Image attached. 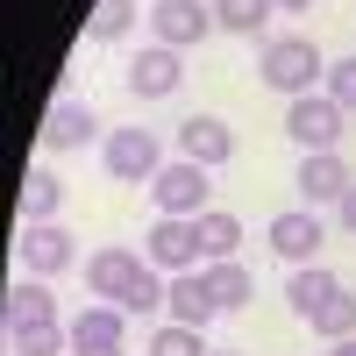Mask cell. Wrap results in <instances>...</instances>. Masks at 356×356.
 Wrapping results in <instances>:
<instances>
[{"instance_id": "6da1fadb", "label": "cell", "mask_w": 356, "mask_h": 356, "mask_svg": "<svg viewBox=\"0 0 356 356\" xmlns=\"http://www.w3.org/2000/svg\"><path fill=\"white\" fill-rule=\"evenodd\" d=\"M257 79L271 86V93H285V100H307V93H321V79H328V57H321L314 36H264Z\"/></svg>"}, {"instance_id": "7a4b0ae2", "label": "cell", "mask_w": 356, "mask_h": 356, "mask_svg": "<svg viewBox=\"0 0 356 356\" xmlns=\"http://www.w3.org/2000/svg\"><path fill=\"white\" fill-rule=\"evenodd\" d=\"M100 164H107V178H114V186H150V178H157L171 157H164L157 129H107Z\"/></svg>"}, {"instance_id": "3957f363", "label": "cell", "mask_w": 356, "mask_h": 356, "mask_svg": "<svg viewBox=\"0 0 356 356\" xmlns=\"http://www.w3.org/2000/svg\"><path fill=\"white\" fill-rule=\"evenodd\" d=\"M150 200H157V214L200 221V214H207V200H214V171L193 164V157H171V164L150 178Z\"/></svg>"}, {"instance_id": "277c9868", "label": "cell", "mask_w": 356, "mask_h": 356, "mask_svg": "<svg viewBox=\"0 0 356 356\" xmlns=\"http://www.w3.org/2000/svg\"><path fill=\"white\" fill-rule=\"evenodd\" d=\"M143 264H157L164 278L178 271H200L207 264V243H200V221H178V214H157L150 235H143Z\"/></svg>"}, {"instance_id": "5b68a950", "label": "cell", "mask_w": 356, "mask_h": 356, "mask_svg": "<svg viewBox=\"0 0 356 356\" xmlns=\"http://www.w3.org/2000/svg\"><path fill=\"white\" fill-rule=\"evenodd\" d=\"M285 136L300 143V157H307V150H342V136H349V114H342L328 93L285 100Z\"/></svg>"}, {"instance_id": "8992f818", "label": "cell", "mask_w": 356, "mask_h": 356, "mask_svg": "<svg viewBox=\"0 0 356 356\" xmlns=\"http://www.w3.org/2000/svg\"><path fill=\"white\" fill-rule=\"evenodd\" d=\"M150 43H164V50H193V43H207L214 36V0H150Z\"/></svg>"}, {"instance_id": "52a82bcc", "label": "cell", "mask_w": 356, "mask_h": 356, "mask_svg": "<svg viewBox=\"0 0 356 356\" xmlns=\"http://www.w3.org/2000/svg\"><path fill=\"white\" fill-rule=\"evenodd\" d=\"M264 243H271V250L292 264V271H300V264H321V243H328V228H321L314 207H285V214H271Z\"/></svg>"}, {"instance_id": "ba28073f", "label": "cell", "mask_w": 356, "mask_h": 356, "mask_svg": "<svg viewBox=\"0 0 356 356\" xmlns=\"http://www.w3.org/2000/svg\"><path fill=\"white\" fill-rule=\"evenodd\" d=\"M136 278H143V250H129V243H100L93 257H86V292L107 300V307H122Z\"/></svg>"}, {"instance_id": "9c48e42d", "label": "cell", "mask_w": 356, "mask_h": 356, "mask_svg": "<svg viewBox=\"0 0 356 356\" xmlns=\"http://www.w3.org/2000/svg\"><path fill=\"white\" fill-rule=\"evenodd\" d=\"M86 143H107V129H100L93 100L57 93V100H50V122H43V150H86Z\"/></svg>"}, {"instance_id": "30bf717a", "label": "cell", "mask_w": 356, "mask_h": 356, "mask_svg": "<svg viewBox=\"0 0 356 356\" xmlns=\"http://www.w3.org/2000/svg\"><path fill=\"white\" fill-rule=\"evenodd\" d=\"M186 86V50H164V43H143L136 65H129V93L136 100H171Z\"/></svg>"}, {"instance_id": "8fae6325", "label": "cell", "mask_w": 356, "mask_h": 356, "mask_svg": "<svg viewBox=\"0 0 356 356\" xmlns=\"http://www.w3.org/2000/svg\"><path fill=\"white\" fill-rule=\"evenodd\" d=\"M72 264H79V243L57 221H29L22 228V271L29 278H57V271H72Z\"/></svg>"}, {"instance_id": "7c38bea8", "label": "cell", "mask_w": 356, "mask_h": 356, "mask_svg": "<svg viewBox=\"0 0 356 356\" xmlns=\"http://www.w3.org/2000/svg\"><path fill=\"white\" fill-rule=\"evenodd\" d=\"M292 186H300V200H307V207H335V200L356 186V171H349V157H342V150H307Z\"/></svg>"}, {"instance_id": "4fadbf2b", "label": "cell", "mask_w": 356, "mask_h": 356, "mask_svg": "<svg viewBox=\"0 0 356 356\" xmlns=\"http://www.w3.org/2000/svg\"><path fill=\"white\" fill-rule=\"evenodd\" d=\"M178 157L221 171V164L235 157V129L221 122V114H186V122H178Z\"/></svg>"}, {"instance_id": "5bb4252c", "label": "cell", "mask_w": 356, "mask_h": 356, "mask_svg": "<svg viewBox=\"0 0 356 356\" xmlns=\"http://www.w3.org/2000/svg\"><path fill=\"white\" fill-rule=\"evenodd\" d=\"M214 314H221V300H214V285H207V271H178V278H171L164 321H178V328H207Z\"/></svg>"}, {"instance_id": "9a60e30c", "label": "cell", "mask_w": 356, "mask_h": 356, "mask_svg": "<svg viewBox=\"0 0 356 356\" xmlns=\"http://www.w3.org/2000/svg\"><path fill=\"white\" fill-rule=\"evenodd\" d=\"M335 292H342V278L328 271V264H300V271H292V278H285V307H292V314H300V321H314L321 307H328V300H335Z\"/></svg>"}, {"instance_id": "2e32d148", "label": "cell", "mask_w": 356, "mask_h": 356, "mask_svg": "<svg viewBox=\"0 0 356 356\" xmlns=\"http://www.w3.org/2000/svg\"><path fill=\"white\" fill-rule=\"evenodd\" d=\"M271 15H278V0H214V29H221V36H271Z\"/></svg>"}, {"instance_id": "e0dca14e", "label": "cell", "mask_w": 356, "mask_h": 356, "mask_svg": "<svg viewBox=\"0 0 356 356\" xmlns=\"http://www.w3.org/2000/svg\"><path fill=\"white\" fill-rule=\"evenodd\" d=\"M207 271V285H214V300H221V314H243L250 300H257V278H250V264L243 257H221V264H200Z\"/></svg>"}, {"instance_id": "ac0fdd59", "label": "cell", "mask_w": 356, "mask_h": 356, "mask_svg": "<svg viewBox=\"0 0 356 356\" xmlns=\"http://www.w3.org/2000/svg\"><path fill=\"white\" fill-rule=\"evenodd\" d=\"M65 328H72V342H122V349H129V314H122V307H107V300L79 307Z\"/></svg>"}, {"instance_id": "d6986e66", "label": "cell", "mask_w": 356, "mask_h": 356, "mask_svg": "<svg viewBox=\"0 0 356 356\" xmlns=\"http://www.w3.org/2000/svg\"><path fill=\"white\" fill-rule=\"evenodd\" d=\"M36 321H57V292H50V278H22V285H8V328H36Z\"/></svg>"}, {"instance_id": "ffe728a7", "label": "cell", "mask_w": 356, "mask_h": 356, "mask_svg": "<svg viewBox=\"0 0 356 356\" xmlns=\"http://www.w3.org/2000/svg\"><path fill=\"white\" fill-rule=\"evenodd\" d=\"M57 207H65V178H57L50 164H36L22 178V228L29 221H57Z\"/></svg>"}, {"instance_id": "44dd1931", "label": "cell", "mask_w": 356, "mask_h": 356, "mask_svg": "<svg viewBox=\"0 0 356 356\" xmlns=\"http://www.w3.org/2000/svg\"><path fill=\"white\" fill-rule=\"evenodd\" d=\"M8 356H72L65 321H36V328H8Z\"/></svg>"}, {"instance_id": "7402d4cb", "label": "cell", "mask_w": 356, "mask_h": 356, "mask_svg": "<svg viewBox=\"0 0 356 356\" xmlns=\"http://www.w3.org/2000/svg\"><path fill=\"white\" fill-rule=\"evenodd\" d=\"M164 300H171V278L157 271V264H143V278L129 285V300H122V314H129V321H157V314H164Z\"/></svg>"}, {"instance_id": "603a6c76", "label": "cell", "mask_w": 356, "mask_h": 356, "mask_svg": "<svg viewBox=\"0 0 356 356\" xmlns=\"http://www.w3.org/2000/svg\"><path fill=\"white\" fill-rule=\"evenodd\" d=\"M136 29V0H93V15H86V43H122Z\"/></svg>"}, {"instance_id": "cb8c5ba5", "label": "cell", "mask_w": 356, "mask_h": 356, "mask_svg": "<svg viewBox=\"0 0 356 356\" xmlns=\"http://www.w3.org/2000/svg\"><path fill=\"white\" fill-rule=\"evenodd\" d=\"M200 243H207V264L243 257V221H235V214H221V207H207V214H200Z\"/></svg>"}, {"instance_id": "d4e9b609", "label": "cell", "mask_w": 356, "mask_h": 356, "mask_svg": "<svg viewBox=\"0 0 356 356\" xmlns=\"http://www.w3.org/2000/svg\"><path fill=\"white\" fill-rule=\"evenodd\" d=\"M143 356H214L207 349V328H178V321H157L150 328V349Z\"/></svg>"}, {"instance_id": "484cf974", "label": "cell", "mask_w": 356, "mask_h": 356, "mask_svg": "<svg viewBox=\"0 0 356 356\" xmlns=\"http://www.w3.org/2000/svg\"><path fill=\"white\" fill-rule=\"evenodd\" d=\"M307 328H314L321 342H349V335H356V292L342 285V292H335V300H328V307H321V314L307 321Z\"/></svg>"}, {"instance_id": "4316f807", "label": "cell", "mask_w": 356, "mask_h": 356, "mask_svg": "<svg viewBox=\"0 0 356 356\" xmlns=\"http://www.w3.org/2000/svg\"><path fill=\"white\" fill-rule=\"evenodd\" d=\"M321 93H328L342 114H356V57H328V79H321Z\"/></svg>"}, {"instance_id": "83f0119b", "label": "cell", "mask_w": 356, "mask_h": 356, "mask_svg": "<svg viewBox=\"0 0 356 356\" xmlns=\"http://www.w3.org/2000/svg\"><path fill=\"white\" fill-rule=\"evenodd\" d=\"M72 356H129L122 342H72Z\"/></svg>"}, {"instance_id": "f1b7e54d", "label": "cell", "mask_w": 356, "mask_h": 356, "mask_svg": "<svg viewBox=\"0 0 356 356\" xmlns=\"http://www.w3.org/2000/svg\"><path fill=\"white\" fill-rule=\"evenodd\" d=\"M335 221H342V228H349V235H356V186H349V193H342V200H335Z\"/></svg>"}, {"instance_id": "f546056e", "label": "cell", "mask_w": 356, "mask_h": 356, "mask_svg": "<svg viewBox=\"0 0 356 356\" xmlns=\"http://www.w3.org/2000/svg\"><path fill=\"white\" fill-rule=\"evenodd\" d=\"M314 8V0H278V15H307Z\"/></svg>"}, {"instance_id": "4dcf8cb0", "label": "cell", "mask_w": 356, "mask_h": 356, "mask_svg": "<svg viewBox=\"0 0 356 356\" xmlns=\"http://www.w3.org/2000/svg\"><path fill=\"white\" fill-rule=\"evenodd\" d=\"M328 356H356V335L349 342H328Z\"/></svg>"}, {"instance_id": "1f68e13d", "label": "cell", "mask_w": 356, "mask_h": 356, "mask_svg": "<svg viewBox=\"0 0 356 356\" xmlns=\"http://www.w3.org/2000/svg\"><path fill=\"white\" fill-rule=\"evenodd\" d=\"M214 356H250V349H214Z\"/></svg>"}]
</instances>
